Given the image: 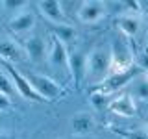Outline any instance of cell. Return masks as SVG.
<instances>
[{
	"label": "cell",
	"instance_id": "obj_10",
	"mask_svg": "<svg viewBox=\"0 0 148 139\" xmlns=\"http://www.w3.org/2000/svg\"><path fill=\"white\" fill-rule=\"evenodd\" d=\"M48 61L52 67H67L69 65V50L67 45L61 43L59 39L52 37V45H50V52H48Z\"/></svg>",
	"mask_w": 148,
	"mask_h": 139
},
{
	"label": "cell",
	"instance_id": "obj_15",
	"mask_svg": "<svg viewBox=\"0 0 148 139\" xmlns=\"http://www.w3.org/2000/svg\"><path fill=\"white\" fill-rule=\"evenodd\" d=\"M117 26L120 28V32L124 35L133 37L139 32V19L133 17V15H120L117 19Z\"/></svg>",
	"mask_w": 148,
	"mask_h": 139
},
{
	"label": "cell",
	"instance_id": "obj_25",
	"mask_svg": "<svg viewBox=\"0 0 148 139\" xmlns=\"http://www.w3.org/2000/svg\"><path fill=\"white\" fill-rule=\"evenodd\" d=\"M0 139H9V137H8V136H6L4 132H0Z\"/></svg>",
	"mask_w": 148,
	"mask_h": 139
},
{
	"label": "cell",
	"instance_id": "obj_13",
	"mask_svg": "<svg viewBox=\"0 0 148 139\" xmlns=\"http://www.w3.org/2000/svg\"><path fill=\"white\" fill-rule=\"evenodd\" d=\"M26 52L13 41H0V58L4 61H22Z\"/></svg>",
	"mask_w": 148,
	"mask_h": 139
},
{
	"label": "cell",
	"instance_id": "obj_1",
	"mask_svg": "<svg viewBox=\"0 0 148 139\" xmlns=\"http://www.w3.org/2000/svg\"><path fill=\"white\" fill-rule=\"evenodd\" d=\"M111 71V50L108 46H95L87 56V74L92 80H104Z\"/></svg>",
	"mask_w": 148,
	"mask_h": 139
},
{
	"label": "cell",
	"instance_id": "obj_20",
	"mask_svg": "<svg viewBox=\"0 0 148 139\" xmlns=\"http://www.w3.org/2000/svg\"><path fill=\"white\" fill-rule=\"evenodd\" d=\"M135 96H139L141 100H148V80L145 76L135 83Z\"/></svg>",
	"mask_w": 148,
	"mask_h": 139
},
{
	"label": "cell",
	"instance_id": "obj_21",
	"mask_svg": "<svg viewBox=\"0 0 148 139\" xmlns=\"http://www.w3.org/2000/svg\"><path fill=\"white\" fill-rule=\"evenodd\" d=\"M2 6L8 11H18V9H22L26 6V2H22V0H6V2H2Z\"/></svg>",
	"mask_w": 148,
	"mask_h": 139
},
{
	"label": "cell",
	"instance_id": "obj_16",
	"mask_svg": "<svg viewBox=\"0 0 148 139\" xmlns=\"http://www.w3.org/2000/svg\"><path fill=\"white\" fill-rule=\"evenodd\" d=\"M52 32H54V37L59 39L61 43H71L76 37V30L71 24H58L56 28H52Z\"/></svg>",
	"mask_w": 148,
	"mask_h": 139
},
{
	"label": "cell",
	"instance_id": "obj_9",
	"mask_svg": "<svg viewBox=\"0 0 148 139\" xmlns=\"http://www.w3.org/2000/svg\"><path fill=\"white\" fill-rule=\"evenodd\" d=\"M71 130L74 136H89L95 130V117L91 113H76L71 119Z\"/></svg>",
	"mask_w": 148,
	"mask_h": 139
},
{
	"label": "cell",
	"instance_id": "obj_7",
	"mask_svg": "<svg viewBox=\"0 0 148 139\" xmlns=\"http://www.w3.org/2000/svg\"><path fill=\"white\" fill-rule=\"evenodd\" d=\"M69 71H71V76L74 80V85H80L83 76L87 74V56L74 50V52H69Z\"/></svg>",
	"mask_w": 148,
	"mask_h": 139
},
{
	"label": "cell",
	"instance_id": "obj_18",
	"mask_svg": "<svg viewBox=\"0 0 148 139\" xmlns=\"http://www.w3.org/2000/svg\"><path fill=\"white\" fill-rule=\"evenodd\" d=\"M0 93L6 96H11L15 93V85H13L11 78H8L4 72H0Z\"/></svg>",
	"mask_w": 148,
	"mask_h": 139
},
{
	"label": "cell",
	"instance_id": "obj_27",
	"mask_svg": "<svg viewBox=\"0 0 148 139\" xmlns=\"http://www.w3.org/2000/svg\"><path fill=\"white\" fill-rule=\"evenodd\" d=\"M146 124H148V117H146Z\"/></svg>",
	"mask_w": 148,
	"mask_h": 139
},
{
	"label": "cell",
	"instance_id": "obj_12",
	"mask_svg": "<svg viewBox=\"0 0 148 139\" xmlns=\"http://www.w3.org/2000/svg\"><path fill=\"white\" fill-rule=\"evenodd\" d=\"M26 54L32 61H41L46 56V43L39 35H30L26 39Z\"/></svg>",
	"mask_w": 148,
	"mask_h": 139
},
{
	"label": "cell",
	"instance_id": "obj_6",
	"mask_svg": "<svg viewBox=\"0 0 148 139\" xmlns=\"http://www.w3.org/2000/svg\"><path fill=\"white\" fill-rule=\"evenodd\" d=\"M6 71L9 72V78H11L13 85H15V91H17L21 96H22V98L34 100V102H39V100H43V98H41V96L35 93V89H34V87L30 85L28 78H26V76H22V74L18 72L17 69L11 65V63H6Z\"/></svg>",
	"mask_w": 148,
	"mask_h": 139
},
{
	"label": "cell",
	"instance_id": "obj_3",
	"mask_svg": "<svg viewBox=\"0 0 148 139\" xmlns=\"http://www.w3.org/2000/svg\"><path fill=\"white\" fill-rule=\"evenodd\" d=\"M109 50H111V71L113 72L128 71V69L133 67V54L124 41H120V39L113 41Z\"/></svg>",
	"mask_w": 148,
	"mask_h": 139
},
{
	"label": "cell",
	"instance_id": "obj_14",
	"mask_svg": "<svg viewBox=\"0 0 148 139\" xmlns=\"http://www.w3.org/2000/svg\"><path fill=\"white\" fill-rule=\"evenodd\" d=\"M34 24H35L34 13L24 11V13H21V15H17L15 19H11L9 30H11L13 34H26V32H30L32 28H34Z\"/></svg>",
	"mask_w": 148,
	"mask_h": 139
},
{
	"label": "cell",
	"instance_id": "obj_2",
	"mask_svg": "<svg viewBox=\"0 0 148 139\" xmlns=\"http://www.w3.org/2000/svg\"><path fill=\"white\" fill-rule=\"evenodd\" d=\"M30 85L35 89V93L41 96L43 100H54L58 96L63 95V89L58 82H54L48 76H41V74H30L28 76Z\"/></svg>",
	"mask_w": 148,
	"mask_h": 139
},
{
	"label": "cell",
	"instance_id": "obj_23",
	"mask_svg": "<svg viewBox=\"0 0 148 139\" xmlns=\"http://www.w3.org/2000/svg\"><path fill=\"white\" fill-rule=\"evenodd\" d=\"M9 106H11V102H9V96H6V95H2V93H0V111L9 109Z\"/></svg>",
	"mask_w": 148,
	"mask_h": 139
},
{
	"label": "cell",
	"instance_id": "obj_4",
	"mask_svg": "<svg viewBox=\"0 0 148 139\" xmlns=\"http://www.w3.org/2000/svg\"><path fill=\"white\" fill-rule=\"evenodd\" d=\"M106 15H108V4L106 2L89 0V2H82L78 8V19L83 24H95V22L102 21Z\"/></svg>",
	"mask_w": 148,
	"mask_h": 139
},
{
	"label": "cell",
	"instance_id": "obj_22",
	"mask_svg": "<svg viewBox=\"0 0 148 139\" xmlns=\"http://www.w3.org/2000/svg\"><path fill=\"white\" fill-rule=\"evenodd\" d=\"M137 67L141 69V71L148 72V50H146V52H143V54H139V56H137Z\"/></svg>",
	"mask_w": 148,
	"mask_h": 139
},
{
	"label": "cell",
	"instance_id": "obj_17",
	"mask_svg": "<svg viewBox=\"0 0 148 139\" xmlns=\"http://www.w3.org/2000/svg\"><path fill=\"white\" fill-rule=\"evenodd\" d=\"M91 104L95 106L98 111H104L106 108H109V96L108 93L100 91V89H95L91 93Z\"/></svg>",
	"mask_w": 148,
	"mask_h": 139
},
{
	"label": "cell",
	"instance_id": "obj_24",
	"mask_svg": "<svg viewBox=\"0 0 148 139\" xmlns=\"http://www.w3.org/2000/svg\"><path fill=\"white\" fill-rule=\"evenodd\" d=\"M139 8H141V13H143V15L148 17V0H146V2H139Z\"/></svg>",
	"mask_w": 148,
	"mask_h": 139
},
{
	"label": "cell",
	"instance_id": "obj_11",
	"mask_svg": "<svg viewBox=\"0 0 148 139\" xmlns=\"http://www.w3.org/2000/svg\"><path fill=\"white\" fill-rule=\"evenodd\" d=\"M109 109L113 111L115 115H120V117H133L135 115V102L130 95H120L115 100L109 102Z\"/></svg>",
	"mask_w": 148,
	"mask_h": 139
},
{
	"label": "cell",
	"instance_id": "obj_8",
	"mask_svg": "<svg viewBox=\"0 0 148 139\" xmlns=\"http://www.w3.org/2000/svg\"><path fill=\"white\" fill-rule=\"evenodd\" d=\"M37 8H39L41 15L45 19H48L50 22L58 24H67L65 22V11H63V4L56 2V0H45V2H37Z\"/></svg>",
	"mask_w": 148,
	"mask_h": 139
},
{
	"label": "cell",
	"instance_id": "obj_5",
	"mask_svg": "<svg viewBox=\"0 0 148 139\" xmlns=\"http://www.w3.org/2000/svg\"><path fill=\"white\" fill-rule=\"evenodd\" d=\"M139 74V67H132L128 69V71H120V72H111L109 76H106L104 80H102V87L100 91L104 93H113V91H119L122 89L126 83H130Z\"/></svg>",
	"mask_w": 148,
	"mask_h": 139
},
{
	"label": "cell",
	"instance_id": "obj_19",
	"mask_svg": "<svg viewBox=\"0 0 148 139\" xmlns=\"http://www.w3.org/2000/svg\"><path fill=\"white\" fill-rule=\"evenodd\" d=\"M120 136L124 139H148V130L137 128V130H120Z\"/></svg>",
	"mask_w": 148,
	"mask_h": 139
},
{
	"label": "cell",
	"instance_id": "obj_26",
	"mask_svg": "<svg viewBox=\"0 0 148 139\" xmlns=\"http://www.w3.org/2000/svg\"><path fill=\"white\" fill-rule=\"evenodd\" d=\"M145 78H146V80H148V72H145Z\"/></svg>",
	"mask_w": 148,
	"mask_h": 139
}]
</instances>
